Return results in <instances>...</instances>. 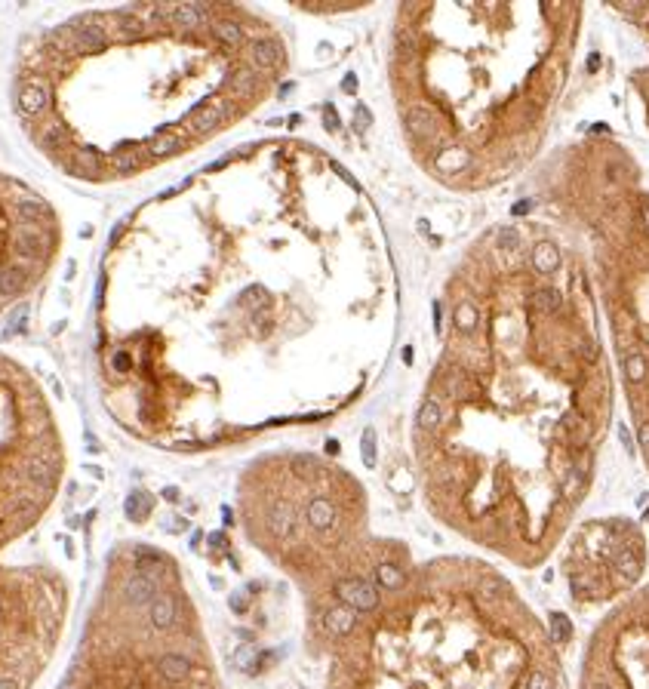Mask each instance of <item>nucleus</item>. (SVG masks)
Listing matches in <instances>:
<instances>
[{"label": "nucleus", "mask_w": 649, "mask_h": 689, "mask_svg": "<svg viewBox=\"0 0 649 689\" xmlns=\"http://www.w3.org/2000/svg\"><path fill=\"white\" fill-rule=\"evenodd\" d=\"M56 253V216L19 178L0 172V308L25 293Z\"/></svg>", "instance_id": "f03ea898"}, {"label": "nucleus", "mask_w": 649, "mask_h": 689, "mask_svg": "<svg viewBox=\"0 0 649 689\" xmlns=\"http://www.w3.org/2000/svg\"><path fill=\"white\" fill-rule=\"evenodd\" d=\"M308 523L314 529H320V533L333 526V523H336L333 502H329V499H314V502H311V505H308Z\"/></svg>", "instance_id": "20e7f679"}, {"label": "nucleus", "mask_w": 649, "mask_h": 689, "mask_svg": "<svg viewBox=\"0 0 649 689\" xmlns=\"http://www.w3.org/2000/svg\"><path fill=\"white\" fill-rule=\"evenodd\" d=\"M533 265H535V271H542V274H551V271L560 265V249L554 247V243L542 240L539 247L533 249Z\"/></svg>", "instance_id": "39448f33"}, {"label": "nucleus", "mask_w": 649, "mask_h": 689, "mask_svg": "<svg viewBox=\"0 0 649 689\" xmlns=\"http://www.w3.org/2000/svg\"><path fill=\"white\" fill-rule=\"evenodd\" d=\"M354 114H357V123H360V130H367V127H369V121H373V117H369V111L363 108V105H357V111H354Z\"/></svg>", "instance_id": "f3484780"}, {"label": "nucleus", "mask_w": 649, "mask_h": 689, "mask_svg": "<svg viewBox=\"0 0 649 689\" xmlns=\"http://www.w3.org/2000/svg\"><path fill=\"white\" fill-rule=\"evenodd\" d=\"M529 207H533V203H517V207H514V216H523V213H529Z\"/></svg>", "instance_id": "aec40b11"}, {"label": "nucleus", "mask_w": 649, "mask_h": 689, "mask_svg": "<svg viewBox=\"0 0 649 689\" xmlns=\"http://www.w3.org/2000/svg\"><path fill=\"white\" fill-rule=\"evenodd\" d=\"M619 437H621V443H625V449H628V453H634V437H631V431H628L625 425L619 428Z\"/></svg>", "instance_id": "a211bd4d"}, {"label": "nucleus", "mask_w": 649, "mask_h": 689, "mask_svg": "<svg viewBox=\"0 0 649 689\" xmlns=\"http://www.w3.org/2000/svg\"><path fill=\"white\" fill-rule=\"evenodd\" d=\"M327 628L329 634H351L354 631V609L351 606H336L327 613Z\"/></svg>", "instance_id": "423d86ee"}, {"label": "nucleus", "mask_w": 649, "mask_h": 689, "mask_svg": "<svg viewBox=\"0 0 649 689\" xmlns=\"http://www.w3.org/2000/svg\"><path fill=\"white\" fill-rule=\"evenodd\" d=\"M357 90V81H345V92H354Z\"/></svg>", "instance_id": "5701e85b"}, {"label": "nucleus", "mask_w": 649, "mask_h": 689, "mask_svg": "<svg viewBox=\"0 0 649 689\" xmlns=\"http://www.w3.org/2000/svg\"><path fill=\"white\" fill-rule=\"evenodd\" d=\"M373 440H375V434H373V428L363 434V462L367 465H375V446H373Z\"/></svg>", "instance_id": "2eb2a0df"}, {"label": "nucleus", "mask_w": 649, "mask_h": 689, "mask_svg": "<svg viewBox=\"0 0 649 689\" xmlns=\"http://www.w3.org/2000/svg\"><path fill=\"white\" fill-rule=\"evenodd\" d=\"M597 68H600V56H597V52H591V56H588V71L594 74Z\"/></svg>", "instance_id": "6ab92c4d"}, {"label": "nucleus", "mask_w": 649, "mask_h": 689, "mask_svg": "<svg viewBox=\"0 0 649 689\" xmlns=\"http://www.w3.org/2000/svg\"><path fill=\"white\" fill-rule=\"evenodd\" d=\"M551 634L557 644H566L569 634H573V625H569V619L563 613H551Z\"/></svg>", "instance_id": "9b49d317"}, {"label": "nucleus", "mask_w": 649, "mask_h": 689, "mask_svg": "<svg viewBox=\"0 0 649 689\" xmlns=\"http://www.w3.org/2000/svg\"><path fill=\"white\" fill-rule=\"evenodd\" d=\"M336 594H339V600L345 603V606H351L357 613H367V609H375L379 606V591H375L373 585H367V582L360 579H345L336 585Z\"/></svg>", "instance_id": "7ed1b4c3"}, {"label": "nucleus", "mask_w": 649, "mask_h": 689, "mask_svg": "<svg viewBox=\"0 0 649 689\" xmlns=\"http://www.w3.org/2000/svg\"><path fill=\"white\" fill-rule=\"evenodd\" d=\"M375 579H379L382 588H388V591H394V588L403 585V569L391 566V563H379V569H375Z\"/></svg>", "instance_id": "6e6552de"}, {"label": "nucleus", "mask_w": 649, "mask_h": 689, "mask_svg": "<svg viewBox=\"0 0 649 689\" xmlns=\"http://www.w3.org/2000/svg\"><path fill=\"white\" fill-rule=\"evenodd\" d=\"M640 440L649 446V422H643V428H640Z\"/></svg>", "instance_id": "412c9836"}, {"label": "nucleus", "mask_w": 649, "mask_h": 689, "mask_svg": "<svg viewBox=\"0 0 649 689\" xmlns=\"http://www.w3.org/2000/svg\"><path fill=\"white\" fill-rule=\"evenodd\" d=\"M437 425H440V403L425 400L419 409V431H434Z\"/></svg>", "instance_id": "1a4fd4ad"}, {"label": "nucleus", "mask_w": 649, "mask_h": 689, "mask_svg": "<svg viewBox=\"0 0 649 689\" xmlns=\"http://www.w3.org/2000/svg\"><path fill=\"white\" fill-rule=\"evenodd\" d=\"M526 689H554V683H551V677H548V674L533 671V674H529V683H526Z\"/></svg>", "instance_id": "dca6fc26"}, {"label": "nucleus", "mask_w": 649, "mask_h": 689, "mask_svg": "<svg viewBox=\"0 0 649 689\" xmlns=\"http://www.w3.org/2000/svg\"><path fill=\"white\" fill-rule=\"evenodd\" d=\"M453 320H455V327L462 329V333H471V329L477 327V308L471 302H459L455 305V314H453Z\"/></svg>", "instance_id": "0eeeda50"}, {"label": "nucleus", "mask_w": 649, "mask_h": 689, "mask_svg": "<svg viewBox=\"0 0 649 689\" xmlns=\"http://www.w3.org/2000/svg\"><path fill=\"white\" fill-rule=\"evenodd\" d=\"M62 474V449L34 379L0 357V554L41 523ZM62 621V585L41 566L0 560V689H25Z\"/></svg>", "instance_id": "f257e3e1"}, {"label": "nucleus", "mask_w": 649, "mask_h": 689, "mask_svg": "<svg viewBox=\"0 0 649 689\" xmlns=\"http://www.w3.org/2000/svg\"><path fill=\"white\" fill-rule=\"evenodd\" d=\"M597 689H609V686H606V683H600V686H597Z\"/></svg>", "instance_id": "b1692460"}, {"label": "nucleus", "mask_w": 649, "mask_h": 689, "mask_svg": "<svg viewBox=\"0 0 649 689\" xmlns=\"http://www.w3.org/2000/svg\"><path fill=\"white\" fill-rule=\"evenodd\" d=\"M625 373H628V379L631 382H643V376H646V360L640 354H628L625 357Z\"/></svg>", "instance_id": "ddd939ff"}, {"label": "nucleus", "mask_w": 649, "mask_h": 689, "mask_svg": "<svg viewBox=\"0 0 649 689\" xmlns=\"http://www.w3.org/2000/svg\"><path fill=\"white\" fill-rule=\"evenodd\" d=\"M619 569L628 575V579H637V575H640V557H637V551H631V548H628V551H621L619 554Z\"/></svg>", "instance_id": "f8f14e48"}, {"label": "nucleus", "mask_w": 649, "mask_h": 689, "mask_svg": "<svg viewBox=\"0 0 649 689\" xmlns=\"http://www.w3.org/2000/svg\"><path fill=\"white\" fill-rule=\"evenodd\" d=\"M533 299H535V305H539L542 311H557L560 308V296L554 293V289H539Z\"/></svg>", "instance_id": "4468645a"}, {"label": "nucleus", "mask_w": 649, "mask_h": 689, "mask_svg": "<svg viewBox=\"0 0 649 689\" xmlns=\"http://www.w3.org/2000/svg\"><path fill=\"white\" fill-rule=\"evenodd\" d=\"M643 228L649 231V203H646V207H643Z\"/></svg>", "instance_id": "4be33fe9"}, {"label": "nucleus", "mask_w": 649, "mask_h": 689, "mask_svg": "<svg viewBox=\"0 0 649 689\" xmlns=\"http://www.w3.org/2000/svg\"><path fill=\"white\" fill-rule=\"evenodd\" d=\"M499 249H505V253H517L520 249V234L514 225H502L499 231Z\"/></svg>", "instance_id": "9d476101"}]
</instances>
